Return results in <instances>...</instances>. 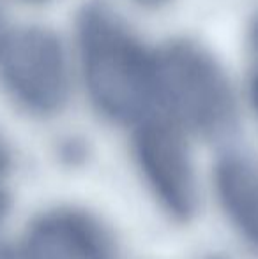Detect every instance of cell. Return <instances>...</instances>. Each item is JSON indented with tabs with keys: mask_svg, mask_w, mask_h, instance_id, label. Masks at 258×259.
I'll list each match as a JSON object with an SVG mask.
<instances>
[{
	"mask_svg": "<svg viewBox=\"0 0 258 259\" xmlns=\"http://www.w3.org/2000/svg\"><path fill=\"white\" fill-rule=\"evenodd\" d=\"M78 37L85 85L96 108L121 123L151 116L156 106L152 53L101 6L83 11Z\"/></svg>",
	"mask_w": 258,
	"mask_h": 259,
	"instance_id": "obj_1",
	"label": "cell"
},
{
	"mask_svg": "<svg viewBox=\"0 0 258 259\" xmlns=\"http://www.w3.org/2000/svg\"><path fill=\"white\" fill-rule=\"evenodd\" d=\"M154 58L156 106L180 127L217 136L235 122V99L223 69L191 42H170Z\"/></svg>",
	"mask_w": 258,
	"mask_h": 259,
	"instance_id": "obj_2",
	"label": "cell"
},
{
	"mask_svg": "<svg viewBox=\"0 0 258 259\" xmlns=\"http://www.w3.org/2000/svg\"><path fill=\"white\" fill-rule=\"evenodd\" d=\"M0 81L21 108L50 116L67 104L71 76L60 41L45 28H23L0 45Z\"/></svg>",
	"mask_w": 258,
	"mask_h": 259,
	"instance_id": "obj_3",
	"label": "cell"
},
{
	"mask_svg": "<svg viewBox=\"0 0 258 259\" xmlns=\"http://www.w3.org/2000/svg\"><path fill=\"white\" fill-rule=\"evenodd\" d=\"M134 157L158 205L175 221H190L198 194L182 127L168 116H147L134 134Z\"/></svg>",
	"mask_w": 258,
	"mask_h": 259,
	"instance_id": "obj_4",
	"label": "cell"
},
{
	"mask_svg": "<svg viewBox=\"0 0 258 259\" xmlns=\"http://www.w3.org/2000/svg\"><path fill=\"white\" fill-rule=\"evenodd\" d=\"M16 259H115L112 233L78 208H55L28 224Z\"/></svg>",
	"mask_w": 258,
	"mask_h": 259,
	"instance_id": "obj_5",
	"label": "cell"
},
{
	"mask_svg": "<svg viewBox=\"0 0 258 259\" xmlns=\"http://www.w3.org/2000/svg\"><path fill=\"white\" fill-rule=\"evenodd\" d=\"M214 184L230 224L258 252V162L241 154L225 155L216 164Z\"/></svg>",
	"mask_w": 258,
	"mask_h": 259,
	"instance_id": "obj_6",
	"label": "cell"
},
{
	"mask_svg": "<svg viewBox=\"0 0 258 259\" xmlns=\"http://www.w3.org/2000/svg\"><path fill=\"white\" fill-rule=\"evenodd\" d=\"M9 206H11V198H9V192L6 191L2 184H0V222L6 219L7 211H9Z\"/></svg>",
	"mask_w": 258,
	"mask_h": 259,
	"instance_id": "obj_7",
	"label": "cell"
},
{
	"mask_svg": "<svg viewBox=\"0 0 258 259\" xmlns=\"http://www.w3.org/2000/svg\"><path fill=\"white\" fill-rule=\"evenodd\" d=\"M7 166H9V152H7V147L0 138V173H4Z\"/></svg>",
	"mask_w": 258,
	"mask_h": 259,
	"instance_id": "obj_8",
	"label": "cell"
},
{
	"mask_svg": "<svg viewBox=\"0 0 258 259\" xmlns=\"http://www.w3.org/2000/svg\"><path fill=\"white\" fill-rule=\"evenodd\" d=\"M251 101L253 106H255L256 113H258V71L253 76V81H251Z\"/></svg>",
	"mask_w": 258,
	"mask_h": 259,
	"instance_id": "obj_9",
	"label": "cell"
},
{
	"mask_svg": "<svg viewBox=\"0 0 258 259\" xmlns=\"http://www.w3.org/2000/svg\"><path fill=\"white\" fill-rule=\"evenodd\" d=\"M0 259H16L14 257V250H9L0 245Z\"/></svg>",
	"mask_w": 258,
	"mask_h": 259,
	"instance_id": "obj_10",
	"label": "cell"
},
{
	"mask_svg": "<svg viewBox=\"0 0 258 259\" xmlns=\"http://www.w3.org/2000/svg\"><path fill=\"white\" fill-rule=\"evenodd\" d=\"M141 4H152V6H158V4H163V2H168V0H138Z\"/></svg>",
	"mask_w": 258,
	"mask_h": 259,
	"instance_id": "obj_11",
	"label": "cell"
},
{
	"mask_svg": "<svg viewBox=\"0 0 258 259\" xmlns=\"http://www.w3.org/2000/svg\"><path fill=\"white\" fill-rule=\"evenodd\" d=\"M4 41V34H2V16H0V45Z\"/></svg>",
	"mask_w": 258,
	"mask_h": 259,
	"instance_id": "obj_12",
	"label": "cell"
},
{
	"mask_svg": "<svg viewBox=\"0 0 258 259\" xmlns=\"http://www.w3.org/2000/svg\"><path fill=\"white\" fill-rule=\"evenodd\" d=\"M28 2H43V0H28Z\"/></svg>",
	"mask_w": 258,
	"mask_h": 259,
	"instance_id": "obj_13",
	"label": "cell"
}]
</instances>
